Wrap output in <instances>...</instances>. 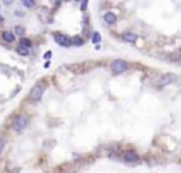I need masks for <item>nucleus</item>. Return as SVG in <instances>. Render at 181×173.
I'll list each match as a JSON object with an SVG mask.
<instances>
[{"label":"nucleus","instance_id":"f257e3e1","mask_svg":"<svg viewBox=\"0 0 181 173\" xmlns=\"http://www.w3.org/2000/svg\"><path fill=\"white\" fill-rule=\"evenodd\" d=\"M27 123H28L27 117L17 115V117L13 119V122H11V128H13V131H16V132H23L24 129H26V127H27Z\"/></svg>","mask_w":181,"mask_h":173},{"label":"nucleus","instance_id":"f03ea898","mask_svg":"<svg viewBox=\"0 0 181 173\" xmlns=\"http://www.w3.org/2000/svg\"><path fill=\"white\" fill-rule=\"evenodd\" d=\"M42 94H44V85L42 84H37L33 87V89L30 91V99H31L33 102H38L40 99H41Z\"/></svg>","mask_w":181,"mask_h":173},{"label":"nucleus","instance_id":"7ed1b4c3","mask_svg":"<svg viewBox=\"0 0 181 173\" xmlns=\"http://www.w3.org/2000/svg\"><path fill=\"white\" fill-rule=\"evenodd\" d=\"M111 68L113 74H122V72H125L127 70V62L123 60H115L111 64Z\"/></svg>","mask_w":181,"mask_h":173},{"label":"nucleus","instance_id":"20e7f679","mask_svg":"<svg viewBox=\"0 0 181 173\" xmlns=\"http://www.w3.org/2000/svg\"><path fill=\"white\" fill-rule=\"evenodd\" d=\"M54 40H55L57 44H60L61 47H70V46H72L71 38H68L65 34H62V33H55V34H54Z\"/></svg>","mask_w":181,"mask_h":173},{"label":"nucleus","instance_id":"39448f33","mask_svg":"<svg viewBox=\"0 0 181 173\" xmlns=\"http://www.w3.org/2000/svg\"><path fill=\"white\" fill-rule=\"evenodd\" d=\"M123 160L127 163H136L139 160V155L136 153L135 150H126L123 153Z\"/></svg>","mask_w":181,"mask_h":173},{"label":"nucleus","instance_id":"423d86ee","mask_svg":"<svg viewBox=\"0 0 181 173\" xmlns=\"http://www.w3.org/2000/svg\"><path fill=\"white\" fill-rule=\"evenodd\" d=\"M176 80H177V77L174 74H164L161 78L158 80V85H160V87H166V85H168V84H173Z\"/></svg>","mask_w":181,"mask_h":173},{"label":"nucleus","instance_id":"0eeeda50","mask_svg":"<svg viewBox=\"0 0 181 173\" xmlns=\"http://www.w3.org/2000/svg\"><path fill=\"white\" fill-rule=\"evenodd\" d=\"M122 38H123L125 41L136 43V41H137V34H136V33H130V31H127V33H123V34H122Z\"/></svg>","mask_w":181,"mask_h":173},{"label":"nucleus","instance_id":"6e6552de","mask_svg":"<svg viewBox=\"0 0 181 173\" xmlns=\"http://www.w3.org/2000/svg\"><path fill=\"white\" fill-rule=\"evenodd\" d=\"M103 20L106 21V24H115L116 23V16H115L113 13H105Z\"/></svg>","mask_w":181,"mask_h":173},{"label":"nucleus","instance_id":"1a4fd4ad","mask_svg":"<svg viewBox=\"0 0 181 173\" xmlns=\"http://www.w3.org/2000/svg\"><path fill=\"white\" fill-rule=\"evenodd\" d=\"M2 37H3V40H5L6 43H13L14 40H16V37H14V34L11 33V31H3V33H2Z\"/></svg>","mask_w":181,"mask_h":173},{"label":"nucleus","instance_id":"9d476101","mask_svg":"<svg viewBox=\"0 0 181 173\" xmlns=\"http://www.w3.org/2000/svg\"><path fill=\"white\" fill-rule=\"evenodd\" d=\"M16 51H17V54H20V56H23V57H26V56H28L30 54V48H27V47H23V46H17V48H16Z\"/></svg>","mask_w":181,"mask_h":173},{"label":"nucleus","instance_id":"9b49d317","mask_svg":"<svg viewBox=\"0 0 181 173\" xmlns=\"http://www.w3.org/2000/svg\"><path fill=\"white\" fill-rule=\"evenodd\" d=\"M71 43H72V46L81 47V46H84V38L79 37V36H75V37L71 38Z\"/></svg>","mask_w":181,"mask_h":173},{"label":"nucleus","instance_id":"f8f14e48","mask_svg":"<svg viewBox=\"0 0 181 173\" xmlns=\"http://www.w3.org/2000/svg\"><path fill=\"white\" fill-rule=\"evenodd\" d=\"M21 3H23L24 7H27V9H31L36 6V0H21Z\"/></svg>","mask_w":181,"mask_h":173},{"label":"nucleus","instance_id":"ddd939ff","mask_svg":"<svg viewBox=\"0 0 181 173\" xmlns=\"http://www.w3.org/2000/svg\"><path fill=\"white\" fill-rule=\"evenodd\" d=\"M20 46H23V47H27V48H30V47H31V40H30V38L23 37L21 40H20Z\"/></svg>","mask_w":181,"mask_h":173},{"label":"nucleus","instance_id":"4468645a","mask_svg":"<svg viewBox=\"0 0 181 173\" xmlns=\"http://www.w3.org/2000/svg\"><path fill=\"white\" fill-rule=\"evenodd\" d=\"M99 41H101V36H99L98 31H95V33L92 34V43H93V44H98Z\"/></svg>","mask_w":181,"mask_h":173},{"label":"nucleus","instance_id":"2eb2a0df","mask_svg":"<svg viewBox=\"0 0 181 173\" xmlns=\"http://www.w3.org/2000/svg\"><path fill=\"white\" fill-rule=\"evenodd\" d=\"M14 30H16V33H17V34H20V36H23V34H24V31H26V30H24V27H23V26H16V28H14Z\"/></svg>","mask_w":181,"mask_h":173},{"label":"nucleus","instance_id":"dca6fc26","mask_svg":"<svg viewBox=\"0 0 181 173\" xmlns=\"http://www.w3.org/2000/svg\"><path fill=\"white\" fill-rule=\"evenodd\" d=\"M86 7H88V0H81V10L85 11Z\"/></svg>","mask_w":181,"mask_h":173},{"label":"nucleus","instance_id":"f3484780","mask_svg":"<svg viewBox=\"0 0 181 173\" xmlns=\"http://www.w3.org/2000/svg\"><path fill=\"white\" fill-rule=\"evenodd\" d=\"M5 146H6V142L3 138H0V153H2V150L5 149Z\"/></svg>","mask_w":181,"mask_h":173},{"label":"nucleus","instance_id":"a211bd4d","mask_svg":"<svg viewBox=\"0 0 181 173\" xmlns=\"http://www.w3.org/2000/svg\"><path fill=\"white\" fill-rule=\"evenodd\" d=\"M51 56H52V53H51V51H47V53H45V56H44V58L50 60V58H51Z\"/></svg>","mask_w":181,"mask_h":173},{"label":"nucleus","instance_id":"6ab92c4d","mask_svg":"<svg viewBox=\"0 0 181 173\" xmlns=\"http://www.w3.org/2000/svg\"><path fill=\"white\" fill-rule=\"evenodd\" d=\"M2 21H3V17H2V16H0V23H2Z\"/></svg>","mask_w":181,"mask_h":173},{"label":"nucleus","instance_id":"aec40b11","mask_svg":"<svg viewBox=\"0 0 181 173\" xmlns=\"http://www.w3.org/2000/svg\"><path fill=\"white\" fill-rule=\"evenodd\" d=\"M75 2H79V0H75Z\"/></svg>","mask_w":181,"mask_h":173}]
</instances>
